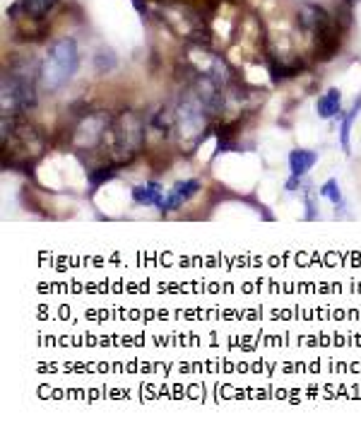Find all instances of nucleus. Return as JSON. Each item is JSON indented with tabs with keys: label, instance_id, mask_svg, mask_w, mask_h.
Masks as SVG:
<instances>
[{
	"label": "nucleus",
	"instance_id": "nucleus-14",
	"mask_svg": "<svg viewBox=\"0 0 361 429\" xmlns=\"http://www.w3.org/2000/svg\"><path fill=\"white\" fill-rule=\"evenodd\" d=\"M320 195H325V198L333 200L335 205H342V193H340V186H338V181H335V179H330L328 184H323Z\"/></svg>",
	"mask_w": 361,
	"mask_h": 429
},
{
	"label": "nucleus",
	"instance_id": "nucleus-7",
	"mask_svg": "<svg viewBox=\"0 0 361 429\" xmlns=\"http://www.w3.org/2000/svg\"><path fill=\"white\" fill-rule=\"evenodd\" d=\"M301 24L308 31H313V34H320V31H325L333 22H330V17H328V12L323 8H315V5H303V8H301Z\"/></svg>",
	"mask_w": 361,
	"mask_h": 429
},
{
	"label": "nucleus",
	"instance_id": "nucleus-8",
	"mask_svg": "<svg viewBox=\"0 0 361 429\" xmlns=\"http://www.w3.org/2000/svg\"><path fill=\"white\" fill-rule=\"evenodd\" d=\"M315 162H318V155L311 153V150H294V153L289 155L291 176H294V179H301V176L306 174Z\"/></svg>",
	"mask_w": 361,
	"mask_h": 429
},
{
	"label": "nucleus",
	"instance_id": "nucleus-2",
	"mask_svg": "<svg viewBox=\"0 0 361 429\" xmlns=\"http://www.w3.org/2000/svg\"><path fill=\"white\" fill-rule=\"evenodd\" d=\"M111 157L118 164H130L145 145V121L135 111H123L111 121L109 128Z\"/></svg>",
	"mask_w": 361,
	"mask_h": 429
},
{
	"label": "nucleus",
	"instance_id": "nucleus-4",
	"mask_svg": "<svg viewBox=\"0 0 361 429\" xmlns=\"http://www.w3.org/2000/svg\"><path fill=\"white\" fill-rule=\"evenodd\" d=\"M36 78L39 73L31 75L24 66L10 68L3 75V94H0L3 116H15L36 104Z\"/></svg>",
	"mask_w": 361,
	"mask_h": 429
},
{
	"label": "nucleus",
	"instance_id": "nucleus-3",
	"mask_svg": "<svg viewBox=\"0 0 361 429\" xmlns=\"http://www.w3.org/2000/svg\"><path fill=\"white\" fill-rule=\"evenodd\" d=\"M174 128L179 135V145L183 153H193L198 145L205 140L207 133V109L195 94L181 99V104L174 111Z\"/></svg>",
	"mask_w": 361,
	"mask_h": 429
},
{
	"label": "nucleus",
	"instance_id": "nucleus-9",
	"mask_svg": "<svg viewBox=\"0 0 361 429\" xmlns=\"http://www.w3.org/2000/svg\"><path fill=\"white\" fill-rule=\"evenodd\" d=\"M340 104H342V94L340 90H328L323 97L318 99V116L320 118H335L340 113Z\"/></svg>",
	"mask_w": 361,
	"mask_h": 429
},
{
	"label": "nucleus",
	"instance_id": "nucleus-11",
	"mask_svg": "<svg viewBox=\"0 0 361 429\" xmlns=\"http://www.w3.org/2000/svg\"><path fill=\"white\" fill-rule=\"evenodd\" d=\"M58 0H22V8L29 17H43L53 10V5Z\"/></svg>",
	"mask_w": 361,
	"mask_h": 429
},
{
	"label": "nucleus",
	"instance_id": "nucleus-12",
	"mask_svg": "<svg viewBox=\"0 0 361 429\" xmlns=\"http://www.w3.org/2000/svg\"><path fill=\"white\" fill-rule=\"evenodd\" d=\"M359 109H361V99H357V104L352 106V111L347 113L345 116V121H342V133H340V143H342V150L345 153H350V130H352V121L357 118V113H359Z\"/></svg>",
	"mask_w": 361,
	"mask_h": 429
},
{
	"label": "nucleus",
	"instance_id": "nucleus-10",
	"mask_svg": "<svg viewBox=\"0 0 361 429\" xmlns=\"http://www.w3.org/2000/svg\"><path fill=\"white\" fill-rule=\"evenodd\" d=\"M132 198H135L140 205H159L162 186L157 184V181H150V184H145V186H137L135 191H132Z\"/></svg>",
	"mask_w": 361,
	"mask_h": 429
},
{
	"label": "nucleus",
	"instance_id": "nucleus-6",
	"mask_svg": "<svg viewBox=\"0 0 361 429\" xmlns=\"http://www.w3.org/2000/svg\"><path fill=\"white\" fill-rule=\"evenodd\" d=\"M200 188V184L195 179H191V181H183V184H176L174 186V191H171L167 198H162L159 200V210H174V207H179L181 203H186L191 195H195V191Z\"/></svg>",
	"mask_w": 361,
	"mask_h": 429
},
{
	"label": "nucleus",
	"instance_id": "nucleus-1",
	"mask_svg": "<svg viewBox=\"0 0 361 429\" xmlns=\"http://www.w3.org/2000/svg\"><path fill=\"white\" fill-rule=\"evenodd\" d=\"M78 43L68 36L53 41L39 68V80L41 87L48 92H58L61 87H66L73 80L75 71H78Z\"/></svg>",
	"mask_w": 361,
	"mask_h": 429
},
{
	"label": "nucleus",
	"instance_id": "nucleus-13",
	"mask_svg": "<svg viewBox=\"0 0 361 429\" xmlns=\"http://www.w3.org/2000/svg\"><path fill=\"white\" fill-rule=\"evenodd\" d=\"M118 167V164H116ZM116 167H104V169H97V172L90 174V184H92V191H97L101 184H106V181H111L113 176H116Z\"/></svg>",
	"mask_w": 361,
	"mask_h": 429
},
{
	"label": "nucleus",
	"instance_id": "nucleus-5",
	"mask_svg": "<svg viewBox=\"0 0 361 429\" xmlns=\"http://www.w3.org/2000/svg\"><path fill=\"white\" fill-rule=\"evenodd\" d=\"M113 118L106 111H94L80 118V123L73 128V145L78 150H97L109 135Z\"/></svg>",
	"mask_w": 361,
	"mask_h": 429
}]
</instances>
